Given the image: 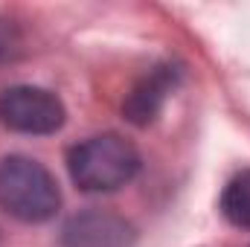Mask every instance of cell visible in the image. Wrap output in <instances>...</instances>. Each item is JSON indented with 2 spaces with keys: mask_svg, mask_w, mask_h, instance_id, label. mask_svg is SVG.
<instances>
[{
  "mask_svg": "<svg viewBox=\"0 0 250 247\" xmlns=\"http://www.w3.org/2000/svg\"><path fill=\"white\" fill-rule=\"evenodd\" d=\"M0 209L23 224H44L62 209V189L44 163L6 154L0 157Z\"/></svg>",
  "mask_w": 250,
  "mask_h": 247,
  "instance_id": "cell-1",
  "label": "cell"
},
{
  "mask_svg": "<svg viewBox=\"0 0 250 247\" xmlns=\"http://www.w3.org/2000/svg\"><path fill=\"white\" fill-rule=\"evenodd\" d=\"M143 160L131 140L123 134H96L67 154V169L82 192H117L131 184Z\"/></svg>",
  "mask_w": 250,
  "mask_h": 247,
  "instance_id": "cell-2",
  "label": "cell"
},
{
  "mask_svg": "<svg viewBox=\"0 0 250 247\" xmlns=\"http://www.w3.org/2000/svg\"><path fill=\"white\" fill-rule=\"evenodd\" d=\"M67 120L64 102L47 87L38 84H12L0 90V123L9 131L47 137L62 131Z\"/></svg>",
  "mask_w": 250,
  "mask_h": 247,
  "instance_id": "cell-3",
  "label": "cell"
},
{
  "mask_svg": "<svg viewBox=\"0 0 250 247\" xmlns=\"http://www.w3.org/2000/svg\"><path fill=\"white\" fill-rule=\"evenodd\" d=\"M181 82H184V67L178 62L154 64V67H151L140 82H134V87L125 93L123 117L131 125H137V128H148V125L163 114L169 96L181 87Z\"/></svg>",
  "mask_w": 250,
  "mask_h": 247,
  "instance_id": "cell-4",
  "label": "cell"
},
{
  "mask_svg": "<svg viewBox=\"0 0 250 247\" xmlns=\"http://www.w3.org/2000/svg\"><path fill=\"white\" fill-rule=\"evenodd\" d=\"M137 227L105 209H84L62 227V247H134Z\"/></svg>",
  "mask_w": 250,
  "mask_h": 247,
  "instance_id": "cell-5",
  "label": "cell"
},
{
  "mask_svg": "<svg viewBox=\"0 0 250 247\" xmlns=\"http://www.w3.org/2000/svg\"><path fill=\"white\" fill-rule=\"evenodd\" d=\"M221 215L227 218V224L250 230V169H242L239 175H233L224 192H221Z\"/></svg>",
  "mask_w": 250,
  "mask_h": 247,
  "instance_id": "cell-6",
  "label": "cell"
},
{
  "mask_svg": "<svg viewBox=\"0 0 250 247\" xmlns=\"http://www.w3.org/2000/svg\"><path fill=\"white\" fill-rule=\"evenodd\" d=\"M21 44H23V41H21V29H18V23H12L9 18L0 15V67L18 59Z\"/></svg>",
  "mask_w": 250,
  "mask_h": 247,
  "instance_id": "cell-7",
  "label": "cell"
}]
</instances>
